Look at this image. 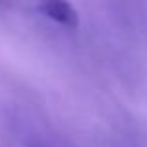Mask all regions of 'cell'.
Segmentation results:
<instances>
[{
  "instance_id": "obj_1",
  "label": "cell",
  "mask_w": 147,
  "mask_h": 147,
  "mask_svg": "<svg viewBox=\"0 0 147 147\" xmlns=\"http://www.w3.org/2000/svg\"><path fill=\"white\" fill-rule=\"evenodd\" d=\"M36 9L45 19L63 26V28L78 26V11L73 7L69 0H36Z\"/></svg>"
}]
</instances>
